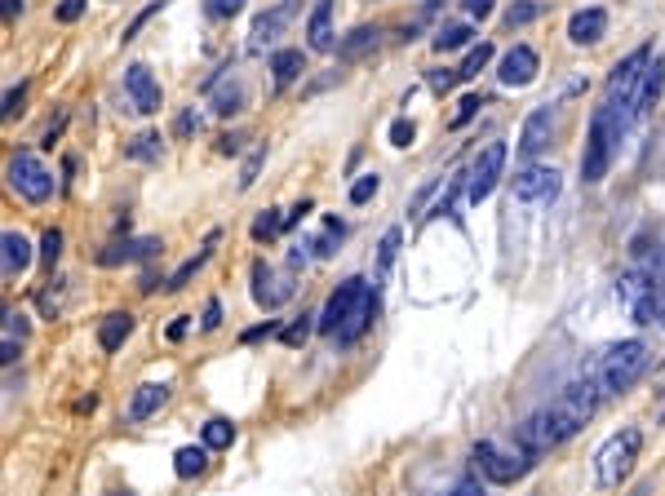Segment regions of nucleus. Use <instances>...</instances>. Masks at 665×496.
Returning <instances> with one entry per match:
<instances>
[{
    "instance_id": "nucleus-1",
    "label": "nucleus",
    "mask_w": 665,
    "mask_h": 496,
    "mask_svg": "<svg viewBox=\"0 0 665 496\" xmlns=\"http://www.w3.org/2000/svg\"><path fill=\"white\" fill-rule=\"evenodd\" d=\"M599 395H603L599 381H572V386H568L555 403H546V408H537L532 417L519 421V430H515L519 448H528L532 457H541V452H550V448H559V443H568L572 434H577L590 417H595Z\"/></svg>"
},
{
    "instance_id": "nucleus-2",
    "label": "nucleus",
    "mask_w": 665,
    "mask_h": 496,
    "mask_svg": "<svg viewBox=\"0 0 665 496\" xmlns=\"http://www.w3.org/2000/svg\"><path fill=\"white\" fill-rule=\"evenodd\" d=\"M626 116H621L617 107H599L595 111V120H590V138H586V151H581V182L586 186H595L608 178V169H612V151H617V142H621V129H626Z\"/></svg>"
},
{
    "instance_id": "nucleus-3",
    "label": "nucleus",
    "mask_w": 665,
    "mask_h": 496,
    "mask_svg": "<svg viewBox=\"0 0 665 496\" xmlns=\"http://www.w3.org/2000/svg\"><path fill=\"white\" fill-rule=\"evenodd\" d=\"M639 452H643V430L639 426H621L595 452V483H599V488H621V483L630 479Z\"/></svg>"
},
{
    "instance_id": "nucleus-4",
    "label": "nucleus",
    "mask_w": 665,
    "mask_h": 496,
    "mask_svg": "<svg viewBox=\"0 0 665 496\" xmlns=\"http://www.w3.org/2000/svg\"><path fill=\"white\" fill-rule=\"evenodd\" d=\"M643 368H648V346H643L639 337H630V341H617V346L603 355L595 381H599L603 395H621V390H630L634 381L643 377Z\"/></svg>"
},
{
    "instance_id": "nucleus-5",
    "label": "nucleus",
    "mask_w": 665,
    "mask_h": 496,
    "mask_svg": "<svg viewBox=\"0 0 665 496\" xmlns=\"http://www.w3.org/2000/svg\"><path fill=\"white\" fill-rule=\"evenodd\" d=\"M470 461H475V470L484 474V479L493 483H515L524 479V474L532 470V452L528 448H501V443L484 439L470 448Z\"/></svg>"
},
{
    "instance_id": "nucleus-6",
    "label": "nucleus",
    "mask_w": 665,
    "mask_h": 496,
    "mask_svg": "<svg viewBox=\"0 0 665 496\" xmlns=\"http://www.w3.org/2000/svg\"><path fill=\"white\" fill-rule=\"evenodd\" d=\"M5 178H9V191L23 195L27 204H45L49 195H54V173H49L32 151H14V155H9Z\"/></svg>"
},
{
    "instance_id": "nucleus-7",
    "label": "nucleus",
    "mask_w": 665,
    "mask_h": 496,
    "mask_svg": "<svg viewBox=\"0 0 665 496\" xmlns=\"http://www.w3.org/2000/svg\"><path fill=\"white\" fill-rule=\"evenodd\" d=\"M501 169H506V142H488V147L475 155L470 173H466V200L470 204H484L488 195H493Z\"/></svg>"
},
{
    "instance_id": "nucleus-8",
    "label": "nucleus",
    "mask_w": 665,
    "mask_h": 496,
    "mask_svg": "<svg viewBox=\"0 0 665 496\" xmlns=\"http://www.w3.org/2000/svg\"><path fill=\"white\" fill-rule=\"evenodd\" d=\"M368 293V279H346V284H337V293L324 302V310H320V333L324 337H337L342 333V324L351 319V310L360 306V297Z\"/></svg>"
},
{
    "instance_id": "nucleus-9",
    "label": "nucleus",
    "mask_w": 665,
    "mask_h": 496,
    "mask_svg": "<svg viewBox=\"0 0 665 496\" xmlns=\"http://www.w3.org/2000/svg\"><path fill=\"white\" fill-rule=\"evenodd\" d=\"M293 297V275L275 271L271 262H253V302L262 310H275Z\"/></svg>"
},
{
    "instance_id": "nucleus-10",
    "label": "nucleus",
    "mask_w": 665,
    "mask_h": 496,
    "mask_svg": "<svg viewBox=\"0 0 665 496\" xmlns=\"http://www.w3.org/2000/svg\"><path fill=\"white\" fill-rule=\"evenodd\" d=\"M125 93H129V102H133V111H142V116H156L160 111V80L151 76V67L147 62H129L125 67Z\"/></svg>"
},
{
    "instance_id": "nucleus-11",
    "label": "nucleus",
    "mask_w": 665,
    "mask_h": 496,
    "mask_svg": "<svg viewBox=\"0 0 665 496\" xmlns=\"http://www.w3.org/2000/svg\"><path fill=\"white\" fill-rule=\"evenodd\" d=\"M537 71H541L537 49H532V45H515V49H506V54H501L497 80H501L506 89H528L532 80H537Z\"/></svg>"
},
{
    "instance_id": "nucleus-12",
    "label": "nucleus",
    "mask_w": 665,
    "mask_h": 496,
    "mask_svg": "<svg viewBox=\"0 0 665 496\" xmlns=\"http://www.w3.org/2000/svg\"><path fill=\"white\" fill-rule=\"evenodd\" d=\"M661 93H665V58L657 54L643 67V76H639V85H634L630 93V120H643L652 107L661 102Z\"/></svg>"
},
{
    "instance_id": "nucleus-13",
    "label": "nucleus",
    "mask_w": 665,
    "mask_h": 496,
    "mask_svg": "<svg viewBox=\"0 0 665 496\" xmlns=\"http://www.w3.org/2000/svg\"><path fill=\"white\" fill-rule=\"evenodd\" d=\"M293 14H298V0H280L275 9H266V14L253 18V31H249V49H253V54H262V49L293 23Z\"/></svg>"
},
{
    "instance_id": "nucleus-14",
    "label": "nucleus",
    "mask_w": 665,
    "mask_h": 496,
    "mask_svg": "<svg viewBox=\"0 0 665 496\" xmlns=\"http://www.w3.org/2000/svg\"><path fill=\"white\" fill-rule=\"evenodd\" d=\"M555 195H559V173L546 169V164H528V169L515 178V200H524V204L555 200Z\"/></svg>"
},
{
    "instance_id": "nucleus-15",
    "label": "nucleus",
    "mask_w": 665,
    "mask_h": 496,
    "mask_svg": "<svg viewBox=\"0 0 665 496\" xmlns=\"http://www.w3.org/2000/svg\"><path fill=\"white\" fill-rule=\"evenodd\" d=\"M555 138V107H537L532 116L524 120V133H519V155H541Z\"/></svg>"
},
{
    "instance_id": "nucleus-16",
    "label": "nucleus",
    "mask_w": 665,
    "mask_h": 496,
    "mask_svg": "<svg viewBox=\"0 0 665 496\" xmlns=\"http://www.w3.org/2000/svg\"><path fill=\"white\" fill-rule=\"evenodd\" d=\"M603 36H608V9L590 5V9H577V14L568 18V40H572V45H599Z\"/></svg>"
},
{
    "instance_id": "nucleus-17",
    "label": "nucleus",
    "mask_w": 665,
    "mask_h": 496,
    "mask_svg": "<svg viewBox=\"0 0 665 496\" xmlns=\"http://www.w3.org/2000/svg\"><path fill=\"white\" fill-rule=\"evenodd\" d=\"M373 319H377V293L368 288V293L360 297V306L351 310V319H346L342 333H337L333 341H337V346H355V341H360V337L368 333V328H373Z\"/></svg>"
},
{
    "instance_id": "nucleus-18",
    "label": "nucleus",
    "mask_w": 665,
    "mask_h": 496,
    "mask_svg": "<svg viewBox=\"0 0 665 496\" xmlns=\"http://www.w3.org/2000/svg\"><path fill=\"white\" fill-rule=\"evenodd\" d=\"M306 45L315 54H329L333 49V0H315L311 23H306Z\"/></svg>"
},
{
    "instance_id": "nucleus-19",
    "label": "nucleus",
    "mask_w": 665,
    "mask_h": 496,
    "mask_svg": "<svg viewBox=\"0 0 665 496\" xmlns=\"http://www.w3.org/2000/svg\"><path fill=\"white\" fill-rule=\"evenodd\" d=\"M169 399V386L165 381H147V386L133 390V403H129V417L133 421H147L151 412H160V403Z\"/></svg>"
},
{
    "instance_id": "nucleus-20",
    "label": "nucleus",
    "mask_w": 665,
    "mask_h": 496,
    "mask_svg": "<svg viewBox=\"0 0 665 496\" xmlns=\"http://www.w3.org/2000/svg\"><path fill=\"white\" fill-rule=\"evenodd\" d=\"M129 333H133V315H129V310H111V315L98 324V346L102 350H120Z\"/></svg>"
},
{
    "instance_id": "nucleus-21",
    "label": "nucleus",
    "mask_w": 665,
    "mask_h": 496,
    "mask_svg": "<svg viewBox=\"0 0 665 496\" xmlns=\"http://www.w3.org/2000/svg\"><path fill=\"white\" fill-rule=\"evenodd\" d=\"M5 279H18L32 266V244H27V235H18V231H5Z\"/></svg>"
},
{
    "instance_id": "nucleus-22",
    "label": "nucleus",
    "mask_w": 665,
    "mask_h": 496,
    "mask_svg": "<svg viewBox=\"0 0 665 496\" xmlns=\"http://www.w3.org/2000/svg\"><path fill=\"white\" fill-rule=\"evenodd\" d=\"M27 341V315H18V310H5V333H0V359L5 364H14L18 350H23Z\"/></svg>"
},
{
    "instance_id": "nucleus-23",
    "label": "nucleus",
    "mask_w": 665,
    "mask_h": 496,
    "mask_svg": "<svg viewBox=\"0 0 665 496\" xmlns=\"http://www.w3.org/2000/svg\"><path fill=\"white\" fill-rule=\"evenodd\" d=\"M204 470H209V448L204 443H187V448L173 452V474L178 479H200Z\"/></svg>"
},
{
    "instance_id": "nucleus-24",
    "label": "nucleus",
    "mask_w": 665,
    "mask_h": 496,
    "mask_svg": "<svg viewBox=\"0 0 665 496\" xmlns=\"http://www.w3.org/2000/svg\"><path fill=\"white\" fill-rule=\"evenodd\" d=\"M306 71V58H302V49H275L271 54V76H275V85H293Z\"/></svg>"
},
{
    "instance_id": "nucleus-25",
    "label": "nucleus",
    "mask_w": 665,
    "mask_h": 496,
    "mask_svg": "<svg viewBox=\"0 0 665 496\" xmlns=\"http://www.w3.org/2000/svg\"><path fill=\"white\" fill-rule=\"evenodd\" d=\"M213 244H218V235H209V240H204V248H200V253H196V257H187V262H182V266H178V271H173V275H169V284H165V293H178V288H187V279H191V275H196V271H200V266H204V262H209V253H213Z\"/></svg>"
},
{
    "instance_id": "nucleus-26",
    "label": "nucleus",
    "mask_w": 665,
    "mask_h": 496,
    "mask_svg": "<svg viewBox=\"0 0 665 496\" xmlns=\"http://www.w3.org/2000/svg\"><path fill=\"white\" fill-rule=\"evenodd\" d=\"M200 443L209 452H222V448H231L235 443V426L227 417H213V421H204V430H200Z\"/></svg>"
},
{
    "instance_id": "nucleus-27",
    "label": "nucleus",
    "mask_w": 665,
    "mask_h": 496,
    "mask_svg": "<svg viewBox=\"0 0 665 496\" xmlns=\"http://www.w3.org/2000/svg\"><path fill=\"white\" fill-rule=\"evenodd\" d=\"M156 240H133V244H111L107 253H98V262L102 266H116V262H125V257H151L156 253Z\"/></svg>"
},
{
    "instance_id": "nucleus-28",
    "label": "nucleus",
    "mask_w": 665,
    "mask_h": 496,
    "mask_svg": "<svg viewBox=\"0 0 665 496\" xmlns=\"http://www.w3.org/2000/svg\"><path fill=\"white\" fill-rule=\"evenodd\" d=\"M470 36H475V31H470L466 23H444L435 31V40L431 45L439 49V54H448V49H462V45H470Z\"/></svg>"
},
{
    "instance_id": "nucleus-29",
    "label": "nucleus",
    "mask_w": 665,
    "mask_h": 496,
    "mask_svg": "<svg viewBox=\"0 0 665 496\" xmlns=\"http://www.w3.org/2000/svg\"><path fill=\"white\" fill-rule=\"evenodd\" d=\"M240 107H244V85H240V80L213 89V111H218V116H235Z\"/></svg>"
},
{
    "instance_id": "nucleus-30",
    "label": "nucleus",
    "mask_w": 665,
    "mask_h": 496,
    "mask_svg": "<svg viewBox=\"0 0 665 496\" xmlns=\"http://www.w3.org/2000/svg\"><path fill=\"white\" fill-rule=\"evenodd\" d=\"M280 231H284V213H280V209H262V213H258V222L249 226V235H253L258 244H262V240H271V235H280Z\"/></svg>"
},
{
    "instance_id": "nucleus-31",
    "label": "nucleus",
    "mask_w": 665,
    "mask_h": 496,
    "mask_svg": "<svg viewBox=\"0 0 665 496\" xmlns=\"http://www.w3.org/2000/svg\"><path fill=\"white\" fill-rule=\"evenodd\" d=\"M311 333H320V315H302L298 324H289V328H280V341L284 346H302Z\"/></svg>"
},
{
    "instance_id": "nucleus-32",
    "label": "nucleus",
    "mask_w": 665,
    "mask_h": 496,
    "mask_svg": "<svg viewBox=\"0 0 665 496\" xmlns=\"http://www.w3.org/2000/svg\"><path fill=\"white\" fill-rule=\"evenodd\" d=\"M488 62H493V45H488V40H479V45L470 49V54H466V62H462V67H457V71H462V80H470V76H479V71H484Z\"/></svg>"
},
{
    "instance_id": "nucleus-33",
    "label": "nucleus",
    "mask_w": 665,
    "mask_h": 496,
    "mask_svg": "<svg viewBox=\"0 0 665 496\" xmlns=\"http://www.w3.org/2000/svg\"><path fill=\"white\" fill-rule=\"evenodd\" d=\"M129 160H160V133H138L129 142Z\"/></svg>"
},
{
    "instance_id": "nucleus-34",
    "label": "nucleus",
    "mask_w": 665,
    "mask_h": 496,
    "mask_svg": "<svg viewBox=\"0 0 665 496\" xmlns=\"http://www.w3.org/2000/svg\"><path fill=\"white\" fill-rule=\"evenodd\" d=\"M399 240H404V231H399V226H391V231L382 235V248H377V271H391V266H395Z\"/></svg>"
},
{
    "instance_id": "nucleus-35",
    "label": "nucleus",
    "mask_w": 665,
    "mask_h": 496,
    "mask_svg": "<svg viewBox=\"0 0 665 496\" xmlns=\"http://www.w3.org/2000/svg\"><path fill=\"white\" fill-rule=\"evenodd\" d=\"M537 14H541L537 0H515V5L506 9V27H510V31H515V27H528Z\"/></svg>"
},
{
    "instance_id": "nucleus-36",
    "label": "nucleus",
    "mask_w": 665,
    "mask_h": 496,
    "mask_svg": "<svg viewBox=\"0 0 665 496\" xmlns=\"http://www.w3.org/2000/svg\"><path fill=\"white\" fill-rule=\"evenodd\" d=\"M368 45H377V27H355L351 31V40H342V58H351V54H360V49H368Z\"/></svg>"
},
{
    "instance_id": "nucleus-37",
    "label": "nucleus",
    "mask_w": 665,
    "mask_h": 496,
    "mask_svg": "<svg viewBox=\"0 0 665 496\" xmlns=\"http://www.w3.org/2000/svg\"><path fill=\"white\" fill-rule=\"evenodd\" d=\"M377 186H382V178L377 173H364V178H355L351 182V204H368L377 195Z\"/></svg>"
},
{
    "instance_id": "nucleus-38",
    "label": "nucleus",
    "mask_w": 665,
    "mask_h": 496,
    "mask_svg": "<svg viewBox=\"0 0 665 496\" xmlns=\"http://www.w3.org/2000/svg\"><path fill=\"white\" fill-rule=\"evenodd\" d=\"M58 253H63V231H54V226H49L45 240H40V262L54 266V262H58Z\"/></svg>"
},
{
    "instance_id": "nucleus-39",
    "label": "nucleus",
    "mask_w": 665,
    "mask_h": 496,
    "mask_svg": "<svg viewBox=\"0 0 665 496\" xmlns=\"http://www.w3.org/2000/svg\"><path fill=\"white\" fill-rule=\"evenodd\" d=\"M240 9H244V0H204V14L218 18V23H222V18H235Z\"/></svg>"
},
{
    "instance_id": "nucleus-40",
    "label": "nucleus",
    "mask_w": 665,
    "mask_h": 496,
    "mask_svg": "<svg viewBox=\"0 0 665 496\" xmlns=\"http://www.w3.org/2000/svg\"><path fill=\"white\" fill-rule=\"evenodd\" d=\"M479 107H484V98H479V93H466V98L462 102H457V116H453V129H462V124L470 120V116H475V111Z\"/></svg>"
},
{
    "instance_id": "nucleus-41",
    "label": "nucleus",
    "mask_w": 665,
    "mask_h": 496,
    "mask_svg": "<svg viewBox=\"0 0 665 496\" xmlns=\"http://www.w3.org/2000/svg\"><path fill=\"white\" fill-rule=\"evenodd\" d=\"M413 138H417L413 120H395L391 124V147H413Z\"/></svg>"
},
{
    "instance_id": "nucleus-42",
    "label": "nucleus",
    "mask_w": 665,
    "mask_h": 496,
    "mask_svg": "<svg viewBox=\"0 0 665 496\" xmlns=\"http://www.w3.org/2000/svg\"><path fill=\"white\" fill-rule=\"evenodd\" d=\"M262 160H266V151H253V155H249V164H244V173H240V186H244V191H249V186L258 182V169H262Z\"/></svg>"
},
{
    "instance_id": "nucleus-43",
    "label": "nucleus",
    "mask_w": 665,
    "mask_h": 496,
    "mask_svg": "<svg viewBox=\"0 0 665 496\" xmlns=\"http://www.w3.org/2000/svg\"><path fill=\"white\" fill-rule=\"evenodd\" d=\"M457 80H462V71H453V67H444V71H431V89H435V93L453 89Z\"/></svg>"
},
{
    "instance_id": "nucleus-44",
    "label": "nucleus",
    "mask_w": 665,
    "mask_h": 496,
    "mask_svg": "<svg viewBox=\"0 0 665 496\" xmlns=\"http://www.w3.org/2000/svg\"><path fill=\"white\" fill-rule=\"evenodd\" d=\"M85 5L89 0H63V5H58V23H76V18L85 14Z\"/></svg>"
},
{
    "instance_id": "nucleus-45",
    "label": "nucleus",
    "mask_w": 665,
    "mask_h": 496,
    "mask_svg": "<svg viewBox=\"0 0 665 496\" xmlns=\"http://www.w3.org/2000/svg\"><path fill=\"white\" fill-rule=\"evenodd\" d=\"M222 324V302H209V306H204V319H200V328H204V333H213V328H218Z\"/></svg>"
},
{
    "instance_id": "nucleus-46",
    "label": "nucleus",
    "mask_w": 665,
    "mask_h": 496,
    "mask_svg": "<svg viewBox=\"0 0 665 496\" xmlns=\"http://www.w3.org/2000/svg\"><path fill=\"white\" fill-rule=\"evenodd\" d=\"M462 5H466V14H470V18H488V14H493L497 0H462Z\"/></svg>"
},
{
    "instance_id": "nucleus-47",
    "label": "nucleus",
    "mask_w": 665,
    "mask_h": 496,
    "mask_svg": "<svg viewBox=\"0 0 665 496\" xmlns=\"http://www.w3.org/2000/svg\"><path fill=\"white\" fill-rule=\"evenodd\" d=\"M271 333H280V324L275 319H266V324H258V328H249L240 341H262V337H271Z\"/></svg>"
},
{
    "instance_id": "nucleus-48",
    "label": "nucleus",
    "mask_w": 665,
    "mask_h": 496,
    "mask_svg": "<svg viewBox=\"0 0 665 496\" xmlns=\"http://www.w3.org/2000/svg\"><path fill=\"white\" fill-rule=\"evenodd\" d=\"M448 496H484V488H479V479H462Z\"/></svg>"
},
{
    "instance_id": "nucleus-49",
    "label": "nucleus",
    "mask_w": 665,
    "mask_h": 496,
    "mask_svg": "<svg viewBox=\"0 0 665 496\" xmlns=\"http://www.w3.org/2000/svg\"><path fill=\"white\" fill-rule=\"evenodd\" d=\"M187 328H191V315H178L169 324V341H182V337H187Z\"/></svg>"
},
{
    "instance_id": "nucleus-50",
    "label": "nucleus",
    "mask_w": 665,
    "mask_h": 496,
    "mask_svg": "<svg viewBox=\"0 0 665 496\" xmlns=\"http://www.w3.org/2000/svg\"><path fill=\"white\" fill-rule=\"evenodd\" d=\"M200 124H204V116H200V111H187V116L178 120V133H191V129L200 133Z\"/></svg>"
},
{
    "instance_id": "nucleus-51",
    "label": "nucleus",
    "mask_w": 665,
    "mask_h": 496,
    "mask_svg": "<svg viewBox=\"0 0 665 496\" xmlns=\"http://www.w3.org/2000/svg\"><path fill=\"white\" fill-rule=\"evenodd\" d=\"M23 93H27V85H18V89H9V93H5V116H14V111H18Z\"/></svg>"
},
{
    "instance_id": "nucleus-52",
    "label": "nucleus",
    "mask_w": 665,
    "mask_h": 496,
    "mask_svg": "<svg viewBox=\"0 0 665 496\" xmlns=\"http://www.w3.org/2000/svg\"><path fill=\"white\" fill-rule=\"evenodd\" d=\"M218 151H222V155H235V151H240V133H222V138H218Z\"/></svg>"
},
{
    "instance_id": "nucleus-53",
    "label": "nucleus",
    "mask_w": 665,
    "mask_h": 496,
    "mask_svg": "<svg viewBox=\"0 0 665 496\" xmlns=\"http://www.w3.org/2000/svg\"><path fill=\"white\" fill-rule=\"evenodd\" d=\"M14 14H23V0H5V18H14Z\"/></svg>"
},
{
    "instance_id": "nucleus-54",
    "label": "nucleus",
    "mask_w": 665,
    "mask_h": 496,
    "mask_svg": "<svg viewBox=\"0 0 665 496\" xmlns=\"http://www.w3.org/2000/svg\"><path fill=\"white\" fill-rule=\"evenodd\" d=\"M116 496H129V492H116Z\"/></svg>"
},
{
    "instance_id": "nucleus-55",
    "label": "nucleus",
    "mask_w": 665,
    "mask_h": 496,
    "mask_svg": "<svg viewBox=\"0 0 665 496\" xmlns=\"http://www.w3.org/2000/svg\"><path fill=\"white\" fill-rule=\"evenodd\" d=\"M661 324H665V315H661Z\"/></svg>"
}]
</instances>
